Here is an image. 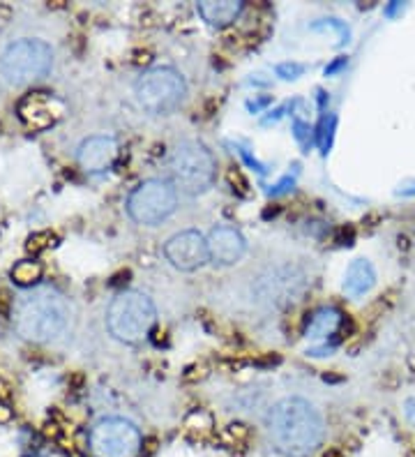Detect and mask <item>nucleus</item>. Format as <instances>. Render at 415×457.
Masks as SVG:
<instances>
[{"label":"nucleus","instance_id":"nucleus-1","mask_svg":"<svg viewBox=\"0 0 415 457\" xmlns=\"http://www.w3.org/2000/svg\"><path fill=\"white\" fill-rule=\"evenodd\" d=\"M321 411L304 397H284L268 414L272 446L284 457H311L323 443Z\"/></svg>","mask_w":415,"mask_h":457},{"label":"nucleus","instance_id":"nucleus-2","mask_svg":"<svg viewBox=\"0 0 415 457\" xmlns=\"http://www.w3.org/2000/svg\"><path fill=\"white\" fill-rule=\"evenodd\" d=\"M14 326L30 342H54L72 326V305L51 287L30 289L14 305Z\"/></svg>","mask_w":415,"mask_h":457},{"label":"nucleus","instance_id":"nucleus-3","mask_svg":"<svg viewBox=\"0 0 415 457\" xmlns=\"http://www.w3.org/2000/svg\"><path fill=\"white\" fill-rule=\"evenodd\" d=\"M157 310L150 296L144 291H122L111 300L106 312V326L115 339L125 344H136L150 335Z\"/></svg>","mask_w":415,"mask_h":457},{"label":"nucleus","instance_id":"nucleus-4","mask_svg":"<svg viewBox=\"0 0 415 457\" xmlns=\"http://www.w3.org/2000/svg\"><path fill=\"white\" fill-rule=\"evenodd\" d=\"M171 185L190 197L203 194L210 188L217 173V162L212 153L199 141H180L168 157Z\"/></svg>","mask_w":415,"mask_h":457},{"label":"nucleus","instance_id":"nucleus-5","mask_svg":"<svg viewBox=\"0 0 415 457\" xmlns=\"http://www.w3.org/2000/svg\"><path fill=\"white\" fill-rule=\"evenodd\" d=\"M136 102L150 115H171L187 98L185 76L173 67H153L134 86Z\"/></svg>","mask_w":415,"mask_h":457},{"label":"nucleus","instance_id":"nucleus-6","mask_svg":"<svg viewBox=\"0 0 415 457\" xmlns=\"http://www.w3.org/2000/svg\"><path fill=\"white\" fill-rule=\"evenodd\" d=\"M54 65V49L44 40H16L3 51L0 72L12 86H25L49 74Z\"/></svg>","mask_w":415,"mask_h":457},{"label":"nucleus","instance_id":"nucleus-7","mask_svg":"<svg viewBox=\"0 0 415 457\" xmlns=\"http://www.w3.org/2000/svg\"><path fill=\"white\" fill-rule=\"evenodd\" d=\"M178 194L168 180L150 178L136 188L127 199V212L136 224L157 227L176 212Z\"/></svg>","mask_w":415,"mask_h":457},{"label":"nucleus","instance_id":"nucleus-8","mask_svg":"<svg viewBox=\"0 0 415 457\" xmlns=\"http://www.w3.org/2000/svg\"><path fill=\"white\" fill-rule=\"evenodd\" d=\"M141 446L144 439L139 427L127 418H102L90 430V450L95 457H136Z\"/></svg>","mask_w":415,"mask_h":457},{"label":"nucleus","instance_id":"nucleus-9","mask_svg":"<svg viewBox=\"0 0 415 457\" xmlns=\"http://www.w3.org/2000/svg\"><path fill=\"white\" fill-rule=\"evenodd\" d=\"M164 256L176 270L183 273H192V270L203 268L210 261V252H208V238L194 229L180 231V234L171 236L164 245Z\"/></svg>","mask_w":415,"mask_h":457},{"label":"nucleus","instance_id":"nucleus-10","mask_svg":"<svg viewBox=\"0 0 415 457\" xmlns=\"http://www.w3.org/2000/svg\"><path fill=\"white\" fill-rule=\"evenodd\" d=\"M115 157H118V144L111 137H90L76 148V162L86 173L111 169Z\"/></svg>","mask_w":415,"mask_h":457},{"label":"nucleus","instance_id":"nucleus-11","mask_svg":"<svg viewBox=\"0 0 415 457\" xmlns=\"http://www.w3.org/2000/svg\"><path fill=\"white\" fill-rule=\"evenodd\" d=\"M247 243H245L243 234L233 227H217L208 236V252H210V261L219 263V266H233L245 256Z\"/></svg>","mask_w":415,"mask_h":457},{"label":"nucleus","instance_id":"nucleus-12","mask_svg":"<svg viewBox=\"0 0 415 457\" xmlns=\"http://www.w3.org/2000/svg\"><path fill=\"white\" fill-rule=\"evenodd\" d=\"M295 270H282V273H272L270 278H263L258 285L261 298L270 302H289L293 300L291 296H298L302 291V275L293 278Z\"/></svg>","mask_w":415,"mask_h":457},{"label":"nucleus","instance_id":"nucleus-13","mask_svg":"<svg viewBox=\"0 0 415 457\" xmlns=\"http://www.w3.org/2000/svg\"><path fill=\"white\" fill-rule=\"evenodd\" d=\"M376 285V270L367 259H355L346 270V278H344V293L351 296V298H360L367 291H372Z\"/></svg>","mask_w":415,"mask_h":457},{"label":"nucleus","instance_id":"nucleus-14","mask_svg":"<svg viewBox=\"0 0 415 457\" xmlns=\"http://www.w3.org/2000/svg\"><path fill=\"white\" fill-rule=\"evenodd\" d=\"M243 10L245 5L236 3V0H205V3H199V14L210 25H229L236 21Z\"/></svg>","mask_w":415,"mask_h":457},{"label":"nucleus","instance_id":"nucleus-15","mask_svg":"<svg viewBox=\"0 0 415 457\" xmlns=\"http://www.w3.org/2000/svg\"><path fill=\"white\" fill-rule=\"evenodd\" d=\"M339 324H341V314L337 312L335 307H323V310H319L309 319L307 337L311 339L328 337V335H333L337 328H339Z\"/></svg>","mask_w":415,"mask_h":457},{"label":"nucleus","instance_id":"nucleus-16","mask_svg":"<svg viewBox=\"0 0 415 457\" xmlns=\"http://www.w3.org/2000/svg\"><path fill=\"white\" fill-rule=\"evenodd\" d=\"M12 278H14L16 285L32 287L42 278V266L37 261H19L16 266L12 268Z\"/></svg>","mask_w":415,"mask_h":457},{"label":"nucleus","instance_id":"nucleus-17","mask_svg":"<svg viewBox=\"0 0 415 457\" xmlns=\"http://www.w3.org/2000/svg\"><path fill=\"white\" fill-rule=\"evenodd\" d=\"M249 436H251V430L245 423H231L226 425L222 432V439L229 443V446H243V443L249 441Z\"/></svg>","mask_w":415,"mask_h":457},{"label":"nucleus","instance_id":"nucleus-18","mask_svg":"<svg viewBox=\"0 0 415 457\" xmlns=\"http://www.w3.org/2000/svg\"><path fill=\"white\" fill-rule=\"evenodd\" d=\"M226 178H229L233 192H238L240 197H249V183H247V178H245L238 169H231L229 173H226Z\"/></svg>","mask_w":415,"mask_h":457},{"label":"nucleus","instance_id":"nucleus-19","mask_svg":"<svg viewBox=\"0 0 415 457\" xmlns=\"http://www.w3.org/2000/svg\"><path fill=\"white\" fill-rule=\"evenodd\" d=\"M208 377V365L203 363H197L192 365V368H187L185 372V381H201V379Z\"/></svg>","mask_w":415,"mask_h":457},{"label":"nucleus","instance_id":"nucleus-20","mask_svg":"<svg viewBox=\"0 0 415 457\" xmlns=\"http://www.w3.org/2000/svg\"><path fill=\"white\" fill-rule=\"evenodd\" d=\"M277 72L284 74V79H295L298 74H302V65H280Z\"/></svg>","mask_w":415,"mask_h":457},{"label":"nucleus","instance_id":"nucleus-21","mask_svg":"<svg viewBox=\"0 0 415 457\" xmlns=\"http://www.w3.org/2000/svg\"><path fill=\"white\" fill-rule=\"evenodd\" d=\"M404 414L411 423H415V397H411V400H406L404 404Z\"/></svg>","mask_w":415,"mask_h":457},{"label":"nucleus","instance_id":"nucleus-22","mask_svg":"<svg viewBox=\"0 0 415 457\" xmlns=\"http://www.w3.org/2000/svg\"><path fill=\"white\" fill-rule=\"evenodd\" d=\"M157 450V439H146L144 441V455H153Z\"/></svg>","mask_w":415,"mask_h":457},{"label":"nucleus","instance_id":"nucleus-23","mask_svg":"<svg viewBox=\"0 0 415 457\" xmlns=\"http://www.w3.org/2000/svg\"><path fill=\"white\" fill-rule=\"evenodd\" d=\"M134 60H136V63H144V65H148V63L153 60V54H150V51H139Z\"/></svg>","mask_w":415,"mask_h":457},{"label":"nucleus","instance_id":"nucleus-24","mask_svg":"<svg viewBox=\"0 0 415 457\" xmlns=\"http://www.w3.org/2000/svg\"><path fill=\"white\" fill-rule=\"evenodd\" d=\"M12 418V411L10 407H5V404H0V423H8Z\"/></svg>","mask_w":415,"mask_h":457},{"label":"nucleus","instance_id":"nucleus-25","mask_svg":"<svg viewBox=\"0 0 415 457\" xmlns=\"http://www.w3.org/2000/svg\"><path fill=\"white\" fill-rule=\"evenodd\" d=\"M406 363H408V370H411L413 375H415V353H411V356H408Z\"/></svg>","mask_w":415,"mask_h":457},{"label":"nucleus","instance_id":"nucleus-26","mask_svg":"<svg viewBox=\"0 0 415 457\" xmlns=\"http://www.w3.org/2000/svg\"><path fill=\"white\" fill-rule=\"evenodd\" d=\"M326 457H344V455L339 453V450H330V453H328Z\"/></svg>","mask_w":415,"mask_h":457}]
</instances>
